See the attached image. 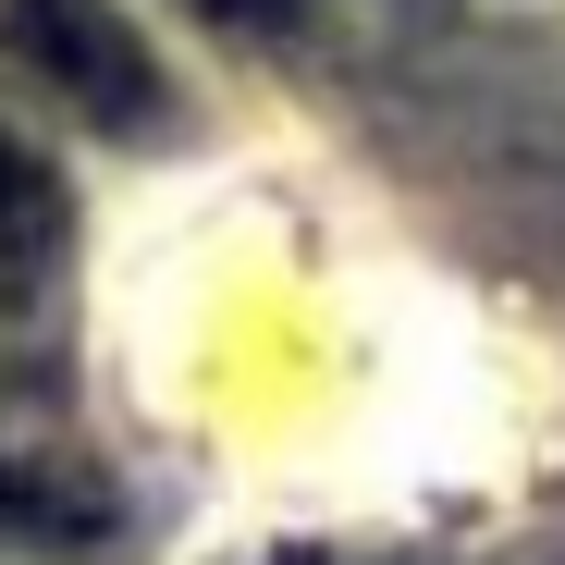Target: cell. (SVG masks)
Masks as SVG:
<instances>
[{
	"label": "cell",
	"instance_id": "obj_1",
	"mask_svg": "<svg viewBox=\"0 0 565 565\" xmlns=\"http://www.w3.org/2000/svg\"><path fill=\"white\" fill-rule=\"evenodd\" d=\"M0 50H13L62 111L111 124V136L160 124V62H148V38L111 13V0H13V13H0Z\"/></svg>",
	"mask_w": 565,
	"mask_h": 565
},
{
	"label": "cell",
	"instance_id": "obj_2",
	"mask_svg": "<svg viewBox=\"0 0 565 565\" xmlns=\"http://www.w3.org/2000/svg\"><path fill=\"white\" fill-rule=\"evenodd\" d=\"M74 258V198H62V172L0 124V308H38L50 282Z\"/></svg>",
	"mask_w": 565,
	"mask_h": 565
},
{
	"label": "cell",
	"instance_id": "obj_3",
	"mask_svg": "<svg viewBox=\"0 0 565 565\" xmlns=\"http://www.w3.org/2000/svg\"><path fill=\"white\" fill-rule=\"evenodd\" d=\"M111 529V480L86 455H0V541L25 553H74Z\"/></svg>",
	"mask_w": 565,
	"mask_h": 565
},
{
	"label": "cell",
	"instance_id": "obj_4",
	"mask_svg": "<svg viewBox=\"0 0 565 565\" xmlns=\"http://www.w3.org/2000/svg\"><path fill=\"white\" fill-rule=\"evenodd\" d=\"M184 13H198V25H222V38H246V50H258V38H296V25H308V0H184Z\"/></svg>",
	"mask_w": 565,
	"mask_h": 565
}]
</instances>
